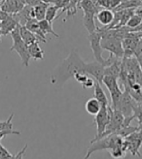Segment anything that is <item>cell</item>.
<instances>
[{"instance_id":"cell-13","label":"cell","mask_w":142,"mask_h":159,"mask_svg":"<svg viewBox=\"0 0 142 159\" xmlns=\"http://www.w3.org/2000/svg\"><path fill=\"white\" fill-rule=\"evenodd\" d=\"M122 59L121 57H116L113 54L109 57V63L104 67V76H111L116 79H119L121 68H122Z\"/></svg>"},{"instance_id":"cell-6","label":"cell","mask_w":142,"mask_h":159,"mask_svg":"<svg viewBox=\"0 0 142 159\" xmlns=\"http://www.w3.org/2000/svg\"><path fill=\"white\" fill-rule=\"evenodd\" d=\"M142 146V129H138L135 132L130 133L127 137L124 138L123 141V148L125 152L128 150L133 155L141 157L139 152V148Z\"/></svg>"},{"instance_id":"cell-36","label":"cell","mask_w":142,"mask_h":159,"mask_svg":"<svg viewBox=\"0 0 142 159\" xmlns=\"http://www.w3.org/2000/svg\"><path fill=\"white\" fill-rule=\"evenodd\" d=\"M26 148H27V145H26V146H25V148H23L21 150V152H20L19 153L15 154L13 158H23V154H25V152H26Z\"/></svg>"},{"instance_id":"cell-41","label":"cell","mask_w":142,"mask_h":159,"mask_svg":"<svg viewBox=\"0 0 142 159\" xmlns=\"http://www.w3.org/2000/svg\"><path fill=\"white\" fill-rule=\"evenodd\" d=\"M140 2H141V4H142V0H140Z\"/></svg>"},{"instance_id":"cell-37","label":"cell","mask_w":142,"mask_h":159,"mask_svg":"<svg viewBox=\"0 0 142 159\" xmlns=\"http://www.w3.org/2000/svg\"><path fill=\"white\" fill-rule=\"evenodd\" d=\"M135 13H136L138 16H140V18L142 19V6L136 8V9H135Z\"/></svg>"},{"instance_id":"cell-31","label":"cell","mask_w":142,"mask_h":159,"mask_svg":"<svg viewBox=\"0 0 142 159\" xmlns=\"http://www.w3.org/2000/svg\"><path fill=\"white\" fill-rule=\"evenodd\" d=\"M14 115L11 114L10 117L6 121H0V131H12L13 130V124H12V118Z\"/></svg>"},{"instance_id":"cell-1","label":"cell","mask_w":142,"mask_h":159,"mask_svg":"<svg viewBox=\"0 0 142 159\" xmlns=\"http://www.w3.org/2000/svg\"><path fill=\"white\" fill-rule=\"evenodd\" d=\"M108 58L107 63H100L97 60L93 62H85L76 51H73L56 68L54 72L51 76V83L53 84L61 86L77 72L88 73L98 83H101L104 77V67L108 64Z\"/></svg>"},{"instance_id":"cell-32","label":"cell","mask_w":142,"mask_h":159,"mask_svg":"<svg viewBox=\"0 0 142 159\" xmlns=\"http://www.w3.org/2000/svg\"><path fill=\"white\" fill-rule=\"evenodd\" d=\"M69 0H51L50 4H54L57 7H59L60 10H64V8L68 5Z\"/></svg>"},{"instance_id":"cell-20","label":"cell","mask_w":142,"mask_h":159,"mask_svg":"<svg viewBox=\"0 0 142 159\" xmlns=\"http://www.w3.org/2000/svg\"><path fill=\"white\" fill-rule=\"evenodd\" d=\"M80 2H81V0H69L68 5L64 8V10H61V13L58 16V18L60 17L64 13H66V17L64 20V21H66L69 19V17H72V16H74L77 13V9L79 8V4H80Z\"/></svg>"},{"instance_id":"cell-22","label":"cell","mask_w":142,"mask_h":159,"mask_svg":"<svg viewBox=\"0 0 142 159\" xmlns=\"http://www.w3.org/2000/svg\"><path fill=\"white\" fill-rule=\"evenodd\" d=\"M28 52L30 58L34 60H42L44 58V51L39 46V42L28 45Z\"/></svg>"},{"instance_id":"cell-26","label":"cell","mask_w":142,"mask_h":159,"mask_svg":"<svg viewBox=\"0 0 142 159\" xmlns=\"http://www.w3.org/2000/svg\"><path fill=\"white\" fill-rule=\"evenodd\" d=\"M39 22V26H40L41 30L44 32V34H52L54 36H56L57 38L59 37V35L53 29V22L47 20L46 19H43L41 20H38Z\"/></svg>"},{"instance_id":"cell-16","label":"cell","mask_w":142,"mask_h":159,"mask_svg":"<svg viewBox=\"0 0 142 159\" xmlns=\"http://www.w3.org/2000/svg\"><path fill=\"white\" fill-rule=\"evenodd\" d=\"M19 25V23L17 20H15V18L12 15L8 16V17L4 20L0 21V30H1V33L4 36L10 35L12 31Z\"/></svg>"},{"instance_id":"cell-40","label":"cell","mask_w":142,"mask_h":159,"mask_svg":"<svg viewBox=\"0 0 142 159\" xmlns=\"http://www.w3.org/2000/svg\"><path fill=\"white\" fill-rule=\"evenodd\" d=\"M1 35L2 33H1V30H0V43H1Z\"/></svg>"},{"instance_id":"cell-10","label":"cell","mask_w":142,"mask_h":159,"mask_svg":"<svg viewBox=\"0 0 142 159\" xmlns=\"http://www.w3.org/2000/svg\"><path fill=\"white\" fill-rule=\"evenodd\" d=\"M88 39L90 42L91 49L93 53L94 59L100 63H107V59H104L102 57L103 49H102V46H101V34L99 31L97 29L96 31H93V32L89 33Z\"/></svg>"},{"instance_id":"cell-7","label":"cell","mask_w":142,"mask_h":159,"mask_svg":"<svg viewBox=\"0 0 142 159\" xmlns=\"http://www.w3.org/2000/svg\"><path fill=\"white\" fill-rule=\"evenodd\" d=\"M124 119H125V116L122 114V112H120L119 110H115L111 107L110 119H109V122L106 126L105 131L102 133L99 137L94 138L93 140H92V142L97 141V140H98L100 138H103L105 136H108V135H110V134H117V132L122 128Z\"/></svg>"},{"instance_id":"cell-42","label":"cell","mask_w":142,"mask_h":159,"mask_svg":"<svg viewBox=\"0 0 142 159\" xmlns=\"http://www.w3.org/2000/svg\"><path fill=\"white\" fill-rule=\"evenodd\" d=\"M50 3H51V2H50Z\"/></svg>"},{"instance_id":"cell-12","label":"cell","mask_w":142,"mask_h":159,"mask_svg":"<svg viewBox=\"0 0 142 159\" xmlns=\"http://www.w3.org/2000/svg\"><path fill=\"white\" fill-rule=\"evenodd\" d=\"M136 105H137V102L131 97V95L128 91L124 90L119 108H118V110H119L120 112H122L124 116L127 117V116H132L133 110H135Z\"/></svg>"},{"instance_id":"cell-14","label":"cell","mask_w":142,"mask_h":159,"mask_svg":"<svg viewBox=\"0 0 142 159\" xmlns=\"http://www.w3.org/2000/svg\"><path fill=\"white\" fill-rule=\"evenodd\" d=\"M12 16L15 18V20H17V22L19 23V25L21 26H25L26 23L30 19H35L34 18L33 6H30V5H25V7H23L20 12L16 13Z\"/></svg>"},{"instance_id":"cell-33","label":"cell","mask_w":142,"mask_h":159,"mask_svg":"<svg viewBox=\"0 0 142 159\" xmlns=\"http://www.w3.org/2000/svg\"><path fill=\"white\" fill-rule=\"evenodd\" d=\"M14 154H11L9 150H7L0 143V158H13Z\"/></svg>"},{"instance_id":"cell-2","label":"cell","mask_w":142,"mask_h":159,"mask_svg":"<svg viewBox=\"0 0 142 159\" xmlns=\"http://www.w3.org/2000/svg\"><path fill=\"white\" fill-rule=\"evenodd\" d=\"M124 90L128 91L137 103H142V70L135 57H123L119 76Z\"/></svg>"},{"instance_id":"cell-4","label":"cell","mask_w":142,"mask_h":159,"mask_svg":"<svg viewBox=\"0 0 142 159\" xmlns=\"http://www.w3.org/2000/svg\"><path fill=\"white\" fill-rule=\"evenodd\" d=\"M79 8L83 10V23L88 33H92L97 30L94 18L97 17V12L101 9V7L97 4L93 0H81Z\"/></svg>"},{"instance_id":"cell-35","label":"cell","mask_w":142,"mask_h":159,"mask_svg":"<svg viewBox=\"0 0 142 159\" xmlns=\"http://www.w3.org/2000/svg\"><path fill=\"white\" fill-rule=\"evenodd\" d=\"M25 3V5H30V6H35L38 3L42 2V0H21Z\"/></svg>"},{"instance_id":"cell-5","label":"cell","mask_w":142,"mask_h":159,"mask_svg":"<svg viewBox=\"0 0 142 159\" xmlns=\"http://www.w3.org/2000/svg\"><path fill=\"white\" fill-rule=\"evenodd\" d=\"M10 36L13 40V45L10 48V51L17 52L21 59L22 65H25L26 67H28L29 60H30V55L28 52V46L26 44V42L23 41L21 36L20 25L10 33Z\"/></svg>"},{"instance_id":"cell-23","label":"cell","mask_w":142,"mask_h":159,"mask_svg":"<svg viewBox=\"0 0 142 159\" xmlns=\"http://www.w3.org/2000/svg\"><path fill=\"white\" fill-rule=\"evenodd\" d=\"M88 75H89L88 73H85V72H77L74 74L73 78L78 83H80L82 84L84 89H90V87H92L94 85V82H93V80L89 78Z\"/></svg>"},{"instance_id":"cell-24","label":"cell","mask_w":142,"mask_h":159,"mask_svg":"<svg viewBox=\"0 0 142 159\" xmlns=\"http://www.w3.org/2000/svg\"><path fill=\"white\" fill-rule=\"evenodd\" d=\"M85 109L88 114H90L92 116H96L99 112V110L101 109V104L96 97H92L86 102Z\"/></svg>"},{"instance_id":"cell-28","label":"cell","mask_w":142,"mask_h":159,"mask_svg":"<svg viewBox=\"0 0 142 159\" xmlns=\"http://www.w3.org/2000/svg\"><path fill=\"white\" fill-rule=\"evenodd\" d=\"M142 22V19L140 18V16H138L136 13L133 14L131 17L129 19V20L125 23V26L129 27L130 29V31H132L133 29H135L137 26H139Z\"/></svg>"},{"instance_id":"cell-34","label":"cell","mask_w":142,"mask_h":159,"mask_svg":"<svg viewBox=\"0 0 142 159\" xmlns=\"http://www.w3.org/2000/svg\"><path fill=\"white\" fill-rule=\"evenodd\" d=\"M140 53H142V36L138 40L137 47H136V50H135V57H136V55H138Z\"/></svg>"},{"instance_id":"cell-8","label":"cell","mask_w":142,"mask_h":159,"mask_svg":"<svg viewBox=\"0 0 142 159\" xmlns=\"http://www.w3.org/2000/svg\"><path fill=\"white\" fill-rule=\"evenodd\" d=\"M118 79L105 75L102 79V84L108 89L110 95H111V107L115 110H118L120 105V102L123 96V91L120 89L119 84H118Z\"/></svg>"},{"instance_id":"cell-19","label":"cell","mask_w":142,"mask_h":159,"mask_svg":"<svg viewBox=\"0 0 142 159\" xmlns=\"http://www.w3.org/2000/svg\"><path fill=\"white\" fill-rule=\"evenodd\" d=\"M28 30H30L31 32H33L36 34L38 37H40L42 39L43 43H47V39H46V34L41 30L40 26H39V22L36 19H30L25 25Z\"/></svg>"},{"instance_id":"cell-27","label":"cell","mask_w":142,"mask_h":159,"mask_svg":"<svg viewBox=\"0 0 142 159\" xmlns=\"http://www.w3.org/2000/svg\"><path fill=\"white\" fill-rule=\"evenodd\" d=\"M59 10V8L57 7L56 5H50L48 6V8H47V11H46V16H45V19L47 20H49L51 22H53L54 20L58 19V16H57V13L58 11Z\"/></svg>"},{"instance_id":"cell-9","label":"cell","mask_w":142,"mask_h":159,"mask_svg":"<svg viewBox=\"0 0 142 159\" xmlns=\"http://www.w3.org/2000/svg\"><path fill=\"white\" fill-rule=\"evenodd\" d=\"M142 36L141 32H128L122 40L123 49H124V57H135V52L137 47L139 38Z\"/></svg>"},{"instance_id":"cell-15","label":"cell","mask_w":142,"mask_h":159,"mask_svg":"<svg viewBox=\"0 0 142 159\" xmlns=\"http://www.w3.org/2000/svg\"><path fill=\"white\" fill-rule=\"evenodd\" d=\"M23 7L25 3L21 0H5L0 9L9 15H14L20 12Z\"/></svg>"},{"instance_id":"cell-18","label":"cell","mask_w":142,"mask_h":159,"mask_svg":"<svg viewBox=\"0 0 142 159\" xmlns=\"http://www.w3.org/2000/svg\"><path fill=\"white\" fill-rule=\"evenodd\" d=\"M20 33H21L22 40L26 42V44L27 46L32 43H35V42H43L40 37H38L33 32H31V31L28 30L26 26L20 25Z\"/></svg>"},{"instance_id":"cell-25","label":"cell","mask_w":142,"mask_h":159,"mask_svg":"<svg viewBox=\"0 0 142 159\" xmlns=\"http://www.w3.org/2000/svg\"><path fill=\"white\" fill-rule=\"evenodd\" d=\"M49 6V3H46V2H40L38 3L37 5L33 6V11H34V18L37 20H41L43 19H45V16H46V11H47V8Z\"/></svg>"},{"instance_id":"cell-30","label":"cell","mask_w":142,"mask_h":159,"mask_svg":"<svg viewBox=\"0 0 142 159\" xmlns=\"http://www.w3.org/2000/svg\"><path fill=\"white\" fill-rule=\"evenodd\" d=\"M132 116L138 120V126L142 129V103H137V105L133 110Z\"/></svg>"},{"instance_id":"cell-38","label":"cell","mask_w":142,"mask_h":159,"mask_svg":"<svg viewBox=\"0 0 142 159\" xmlns=\"http://www.w3.org/2000/svg\"><path fill=\"white\" fill-rule=\"evenodd\" d=\"M4 1H5V0H0V8H1V6L4 3Z\"/></svg>"},{"instance_id":"cell-3","label":"cell","mask_w":142,"mask_h":159,"mask_svg":"<svg viewBox=\"0 0 142 159\" xmlns=\"http://www.w3.org/2000/svg\"><path fill=\"white\" fill-rule=\"evenodd\" d=\"M124 138L118 134H110L108 136L91 142V146L87 150L85 158H89L94 152L97 150H111L117 147L123 146Z\"/></svg>"},{"instance_id":"cell-21","label":"cell","mask_w":142,"mask_h":159,"mask_svg":"<svg viewBox=\"0 0 142 159\" xmlns=\"http://www.w3.org/2000/svg\"><path fill=\"white\" fill-rule=\"evenodd\" d=\"M94 94H93V96L96 97L99 103L101 104V106H109V100L106 96V94L103 90V89L101 87L100 85V83L97 82V83H94Z\"/></svg>"},{"instance_id":"cell-17","label":"cell","mask_w":142,"mask_h":159,"mask_svg":"<svg viewBox=\"0 0 142 159\" xmlns=\"http://www.w3.org/2000/svg\"><path fill=\"white\" fill-rule=\"evenodd\" d=\"M97 20L99 21V23L103 26H108L109 25H111V22L114 20V11L111 9H101L97 12Z\"/></svg>"},{"instance_id":"cell-11","label":"cell","mask_w":142,"mask_h":159,"mask_svg":"<svg viewBox=\"0 0 142 159\" xmlns=\"http://www.w3.org/2000/svg\"><path fill=\"white\" fill-rule=\"evenodd\" d=\"M110 112H111V106H101L99 112L96 115L94 122L97 124V136L94 138L99 137L106 129V126L110 119Z\"/></svg>"},{"instance_id":"cell-39","label":"cell","mask_w":142,"mask_h":159,"mask_svg":"<svg viewBox=\"0 0 142 159\" xmlns=\"http://www.w3.org/2000/svg\"><path fill=\"white\" fill-rule=\"evenodd\" d=\"M43 2H46V3H49L50 4V2H51V0H42Z\"/></svg>"},{"instance_id":"cell-29","label":"cell","mask_w":142,"mask_h":159,"mask_svg":"<svg viewBox=\"0 0 142 159\" xmlns=\"http://www.w3.org/2000/svg\"><path fill=\"white\" fill-rule=\"evenodd\" d=\"M97 4L101 8H106V9L114 10L115 8L121 3V0H97Z\"/></svg>"}]
</instances>
